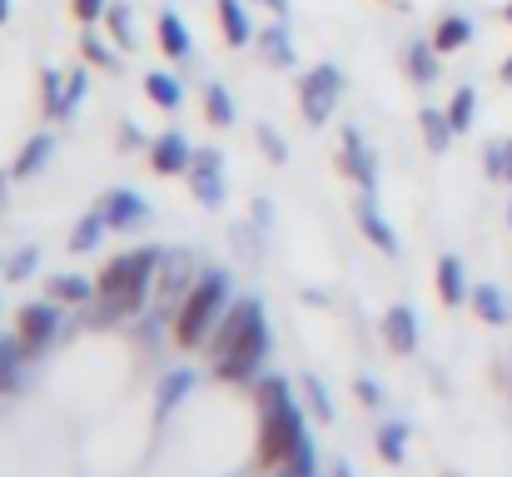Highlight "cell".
<instances>
[{
	"mask_svg": "<svg viewBox=\"0 0 512 477\" xmlns=\"http://www.w3.org/2000/svg\"><path fill=\"white\" fill-rule=\"evenodd\" d=\"M254 413H259V463L264 468H279L304 438H309V423H304V403L294 398L289 378L279 373H264L254 388Z\"/></svg>",
	"mask_w": 512,
	"mask_h": 477,
	"instance_id": "cell-1",
	"label": "cell"
},
{
	"mask_svg": "<svg viewBox=\"0 0 512 477\" xmlns=\"http://www.w3.org/2000/svg\"><path fill=\"white\" fill-rule=\"evenodd\" d=\"M229 304H234V279H229L224 269H199L194 289L184 294V304H179L170 318V338L184 353L204 348L209 333L219 328V318L229 314Z\"/></svg>",
	"mask_w": 512,
	"mask_h": 477,
	"instance_id": "cell-2",
	"label": "cell"
},
{
	"mask_svg": "<svg viewBox=\"0 0 512 477\" xmlns=\"http://www.w3.org/2000/svg\"><path fill=\"white\" fill-rule=\"evenodd\" d=\"M264 358H269V318H259L224 358L209 363L214 383H229V388H254L264 378Z\"/></svg>",
	"mask_w": 512,
	"mask_h": 477,
	"instance_id": "cell-3",
	"label": "cell"
},
{
	"mask_svg": "<svg viewBox=\"0 0 512 477\" xmlns=\"http://www.w3.org/2000/svg\"><path fill=\"white\" fill-rule=\"evenodd\" d=\"M160 259H165V249L140 244V249H130V254H115V259L100 269L95 284H100V294H120V289H150V294H155Z\"/></svg>",
	"mask_w": 512,
	"mask_h": 477,
	"instance_id": "cell-4",
	"label": "cell"
},
{
	"mask_svg": "<svg viewBox=\"0 0 512 477\" xmlns=\"http://www.w3.org/2000/svg\"><path fill=\"white\" fill-rule=\"evenodd\" d=\"M60 309L65 304H55V299H35V304H20L15 309V338L25 348V363H35L40 353H50V343L60 338V328H65Z\"/></svg>",
	"mask_w": 512,
	"mask_h": 477,
	"instance_id": "cell-5",
	"label": "cell"
},
{
	"mask_svg": "<svg viewBox=\"0 0 512 477\" xmlns=\"http://www.w3.org/2000/svg\"><path fill=\"white\" fill-rule=\"evenodd\" d=\"M339 95H343V75L339 65H314L304 80H299V110L314 130H324L339 110Z\"/></svg>",
	"mask_w": 512,
	"mask_h": 477,
	"instance_id": "cell-6",
	"label": "cell"
},
{
	"mask_svg": "<svg viewBox=\"0 0 512 477\" xmlns=\"http://www.w3.org/2000/svg\"><path fill=\"white\" fill-rule=\"evenodd\" d=\"M194 279H199L194 259H189L184 249H165V259H160V274H155V299H160V318H165V323H170L174 309L184 304V294L194 289Z\"/></svg>",
	"mask_w": 512,
	"mask_h": 477,
	"instance_id": "cell-7",
	"label": "cell"
},
{
	"mask_svg": "<svg viewBox=\"0 0 512 477\" xmlns=\"http://www.w3.org/2000/svg\"><path fill=\"white\" fill-rule=\"evenodd\" d=\"M189 194L204 204V209H224L229 199V184H224V155L219 150H194V164H189Z\"/></svg>",
	"mask_w": 512,
	"mask_h": 477,
	"instance_id": "cell-8",
	"label": "cell"
},
{
	"mask_svg": "<svg viewBox=\"0 0 512 477\" xmlns=\"http://www.w3.org/2000/svg\"><path fill=\"white\" fill-rule=\"evenodd\" d=\"M259 318H264V304H259V299H234V304H229V314L219 318V328H214V333H209V343H204L209 363H214V358H224V353H229V348H234L254 323H259Z\"/></svg>",
	"mask_w": 512,
	"mask_h": 477,
	"instance_id": "cell-9",
	"label": "cell"
},
{
	"mask_svg": "<svg viewBox=\"0 0 512 477\" xmlns=\"http://www.w3.org/2000/svg\"><path fill=\"white\" fill-rule=\"evenodd\" d=\"M339 174H348L363 194L378 189V159H373V150H368V140H363L358 125H348L343 140H339Z\"/></svg>",
	"mask_w": 512,
	"mask_h": 477,
	"instance_id": "cell-10",
	"label": "cell"
},
{
	"mask_svg": "<svg viewBox=\"0 0 512 477\" xmlns=\"http://www.w3.org/2000/svg\"><path fill=\"white\" fill-rule=\"evenodd\" d=\"M100 214H105L110 229L130 234V229H140V224L150 219V204H145V194H135V189H105V194H100Z\"/></svg>",
	"mask_w": 512,
	"mask_h": 477,
	"instance_id": "cell-11",
	"label": "cell"
},
{
	"mask_svg": "<svg viewBox=\"0 0 512 477\" xmlns=\"http://www.w3.org/2000/svg\"><path fill=\"white\" fill-rule=\"evenodd\" d=\"M353 219H358V229L368 234V244H373L378 254L398 259V249H403V244H398V229L383 219V209H378V199H373V194H358V199H353Z\"/></svg>",
	"mask_w": 512,
	"mask_h": 477,
	"instance_id": "cell-12",
	"label": "cell"
},
{
	"mask_svg": "<svg viewBox=\"0 0 512 477\" xmlns=\"http://www.w3.org/2000/svg\"><path fill=\"white\" fill-rule=\"evenodd\" d=\"M189 164H194V145H189L179 130L155 135V145H150V169H155L160 179H170V174H189Z\"/></svg>",
	"mask_w": 512,
	"mask_h": 477,
	"instance_id": "cell-13",
	"label": "cell"
},
{
	"mask_svg": "<svg viewBox=\"0 0 512 477\" xmlns=\"http://www.w3.org/2000/svg\"><path fill=\"white\" fill-rule=\"evenodd\" d=\"M418 314L408 309V304H393L388 314H383V343L398 353V358H413L418 353Z\"/></svg>",
	"mask_w": 512,
	"mask_h": 477,
	"instance_id": "cell-14",
	"label": "cell"
},
{
	"mask_svg": "<svg viewBox=\"0 0 512 477\" xmlns=\"http://www.w3.org/2000/svg\"><path fill=\"white\" fill-rule=\"evenodd\" d=\"M433 284H438V299H443L448 309H463V304L473 299V284H468V274H463V259H458V254H443V259H438Z\"/></svg>",
	"mask_w": 512,
	"mask_h": 477,
	"instance_id": "cell-15",
	"label": "cell"
},
{
	"mask_svg": "<svg viewBox=\"0 0 512 477\" xmlns=\"http://www.w3.org/2000/svg\"><path fill=\"white\" fill-rule=\"evenodd\" d=\"M95 294H100V284L85 279V274H50V279H45V299H55V304H65V309H85Z\"/></svg>",
	"mask_w": 512,
	"mask_h": 477,
	"instance_id": "cell-16",
	"label": "cell"
},
{
	"mask_svg": "<svg viewBox=\"0 0 512 477\" xmlns=\"http://www.w3.org/2000/svg\"><path fill=\"white\" fill-rule=\"evenodd\" d=\"M254 45L264 50V60H269L274 70H289V65L299 60V50H294V35H289V25H284V15H279L274 25H264V30L254 35Z\"/></svg>",
	"mask_w": 512,
	"mask_h": 477,
	"instance_id": "cell-17",
	"label": "cell"
},
{
	"mask_svg": "<svg viewBox=\"0 0 512 477\" xmlns=\"http://www.w3.org/2000/svg\"><path fill=\"white\" fill-rule=\"evenodd\" d=\"M418 130H423L428 155H448V150H453V140H458V130H453L448 110H438V105H423V110H418Z\"/></svg>",
	"mask_w": 512,
	"mask_h": 477,
	"instance_id": "cell-18",
	"label": "cell"
},
{
	"mask_svg": "<svg viewBox=\"0 0 512 477\" xmlns=\"http://www.w3.org/2000/svg\"><path fill=\"white\" fill-rule=\"evenodd\" d=\"M438 45L433 40H408V50H403V70H408V80L413 85H433L438 80Z\"/></svg>",
	"mask_w": 512,
	"mask_h": 477,
	"instance_id": "cell-19",
	"label": "cell"
},
{
	"mask_svg": "<svg viewBox=\"0 0 512 477\" xmlns=\"http://www.w3.org/2000/svg\"><path fill=\"white\" fill-rule=\"evenodd\" d=\"M219 30H224V45L229 50H244L254 40V25H249L244 0H219Z\"/></svg>",
	"mask_w": 512,
	"mask_h": 477,
	"instance_id": "cell-20",
	"label": "cell"
},
{
	"mask_svg": "<svg viewBox=\"0 0 512 477\" xmlns=\"http://www.w3.org/2000/svg\"><path fill=\"white\" fill-rule=\"evenodd\" d=\"M204 120H209L214 130H234V125H239L234 95H229L219 80H204Z\"/></svg>",
	"mask_w": 512,
	"mask_h": 477,
	"instance_id": "cell-21",
	"label": "cell"
},
{
	"mask_svg": "<svg viewBox=\"0 0 512 477\" xmlns=\"http://www.w3.org/2000/svg\"><path fill=\"white\" fill-rule=\"evenodd\" d=\"M155 35H160V50L170 55V60H189V25L179 20V10H160V20H155Z\"/></svg>",
	"mask_w": 512,
	"mask_h": 477,
	"instance_id": "cell-22",
	"label": "cell"
},
{
	"mask_svg": "<svg viewBox=\"0 0 512 477\" xmlns=\"http://www.w3.org/2000/svg\"><path fill=\"white\" fill-rule=\"evenodd\" d=\"M50 155H55V135H30V140L20 145L15 164H10V174H15V179H30V174H40V169L50 164Z\"/></svg>",
	"mask_w": 512,
	"mask_h": 477,
	"instance_id": "cell-23",
	"label": "cell"
},
{
	"mask_svg": "<svg viewBox=\"0 0 512 477\" xmlns=\"http://www.w3.org/2000/svg\"><path fill=\"white\" fill-rule=\"evenodd\" d=\"M189 388H194V373H189V368H170V373L160 378V388H155V413H160V418L174 413V408L189 398Z\"/></svg>",
	"mask_w": 512,
	"mask_h": 477,
	"instance_id": "cell-24",
	"label": "cell"
},
{
	"mask_svg": "<svg viewBox=\"0 0 512 477\" xmlns=\"http://www.w3.org/2000/svg\"><path fill=\"white\" fill-rule=\"evenodd\" d=\"M373 448H378V458H383L388 468H403V463H408V423H383V428L373 433Z\"/></svg>",
	"mask_w": 512,
	"mask_h": 477,
	"instance_id": "cell-25",
	"label": "cell"
},
{
	"mask_svg": "<svg viewBox=\"0 0 512 477\" xmlns=\"http://www.w3.org/2000/svg\"><path fill=\"white\" fill-rule=\"evenodd\" d=\"M473 314L483 318V323H508L512 309H508V294L498 289V284H473Z\"/></svg>",
	"mask_w": 512,
	"mask_h": 477,
	"instance_id": "cell-26",
	"label": "cell"
},
{
	"mask_svg": "<svg viewBox=\"0 0 512 477\" xmlns=\"http://www.w3.org/2000/svg\"><path fill=\"white\" fill-rule=\"evenodd\" d=\"M20 368H25V348L15 333H0V398L20 388Z\"/></svg>",
	"mask_w": 512,
	"mask_h": 477,
	"instance_id": "cell-27",
	"label": "cell"
},
{
	"mask_svg": "<svg viewBox=\"0 0 512 477\" xmlns=\"http://www.w3.org/2000/svg\"><path fill=\"white\" fill-rule=\"evenodd\" d=\"M468 40H473V20H468V15H443V20H438V30H433L438 55H453V50H463Z\"/></svg>",
	"mask_w": 512,
	"mask_h": 477,
	"instance_id": "cell-28",
	"label": "cell"
},
{
	"mask_svg": "<svg viewBox=\"0 0 512 477\" xmlns=\"http://www.w3.org/2000/svg\"><path fill=\"white\" fill-rule=\"evenodd\" d=\"M145 95H150L160 110H179V105H184V85L174 80L170 70H150V75H145Z\"/></svg>",
	"mask_w": 512,
	"mask_h": 477,
	"instance_id": "cell-29",
	"label": "cell"
},
{
	"mask_svg": "<svg viewBox=\"0 0 512 477\" xmlns=\"http://www.w3.org/2000/svg\"><path fill=\"white\" fill-rule=\"evenodd\" d=\"M274 477H319V453H314V438H304L279 468H274Z\"/></svg>",
	"mask_w": 512,
	"mask_h": 477,
	"instance_id": "cell-30",
	"label": "cell"
},
{
	"mask_svg": "<svg viewBox=\"0 0 512 477\" xmlns=\"http://www.w3.org/2000/svg\"><path fill=\"white\" fill-rule=\"evenodd\" d=\"M105 229H110V224H105V214L95 209V214H85V219L70 229V244H65V249H70V254H90V249L100 244V234H105Z\"/></svg>",
	"mask_w": 512,
	"mask_h": 477,
	"instance_id": "cell-31",
	"label": "cell"
},
{
	"mask_svg": "<svg viewBox=\"0 0 512 477\" xmlns=\"http://www.w3.org/2000/svg\"><path fill=\"white\" fill-rule=\"evenodd\" d=\"M473 115H478V90H473V85H463V90L448 100V120H453V130H458V135H468V130H473Z\"/></svg>",
	"mask_w": 512,
	"mask_h": 477,
	"instance_id": "cell-32",
	"label": "cell"
},
{
	"mask_svg": "<svg viewBox=\"0 0 512 477\" xmlns=\"http://www.w3.org/2000/svg\"><path fill=\"white\" fill-rule=\"evenodd\" d=\"M35 269H40V249H35V244H25V249H15V254L5 259L0 279H10V284H25V279H35Z\"/></svg>",
	"mask_w": 512,
	"mask_h": 477,
	"instance_id": "cell-33",
	"label": "cell"
},
{
	"mask_svg": "<svg viewBox=\"0 0 512 477\" xmlns=\"http://www.w3.org/2000/svg\"><path fill=\"white\" fill-rule=\"evenodd\" d=\"M65 80L70 75H60V70H40V100H45L50 120H60V110H65Z\"/></svg>",
	"mask_w": 512,
	"mask_h": 477,
	"instance_id": "cell-34",
	"label": "cell"
},
{
	"mask_svg": "<svg viewBox=\"0 0 512 477\" xmlns=\"http://www.w3.org/2000/svg\"><path fill=\"white\" fill-rule=\"evenodd\" d=\"M304 398H309V408H314V418L319 423H334V398H329V388H324V378L319 373H304Z\"/></svg>",
	"mask_w": 512,
	"mask_h": 477,
	"instance_id": "cell-35",
	"label": "cell"
},
{
	"mask_svg": "<svg viewBox=\"0 0 512 477\" xmlns=\"http://www.w3.org/2000/svg\"><path fill=\"white\" fill-rule=\"evenodd\" d=\"M80 55H85V65L90 70H115V50L95 35V30H85V40H80Z\"/></svg>",
	"mask_w": 512,
	"mask_h": 477,
	"instance_id": "cell-36",
	"label": "cell"
},
{
	"mask_svg": "<svg viewBox=\"0 0 512 477\" xmlns=\"http://www.w3.org/2000/svg\"><path fill=\"white\" fill-rule=\"evenodd\" d=\"M105 25H110V40H115V45H125V50L135 45V20H130L125 5H110V10H105Z\"/></svg>",
	"mask_w": 512,
	"mask_h": 477,
	"instance_id": "cell-37",
	"label": "cell"
},
{
	"mask_svg": "<svg viewBox=\"0 0 512 477\" xmlns=\"http://www.w3.org/2000/svg\"><path fill=\"white\" fill-rule=\"evenodd\" d=\"M85 90H90V65H80V70H70V80H65V110H60V120H70V115L80 110V100H85Z\"/></svg>",
	"mask_w": 512,
	"mask_h": 477,
	"instance_id": "cell-38",
	"label": "cell"
},
{
	"mask_svg": "<svg viewBox=\"0 0 512 477\" xmlns=\"http://www.w3.org/2000/svg\"><path fill=\"white\" fill-rule=\"evenodd\" d=\"M254 140H259V150H264L269 164H289V145L279 140V130H274V125H264V120H259V125H254Z\"/></svg>",
	"mask_w": 512,
	"mask_h": 477,
	"instance_id": "cell-39",
	"label": "cell"
},
{
	"mask_svg": "<svg viewBox=\"0 0 512 477\" xmlns=\"http://www.w3.org/2000/svg\"><path fill=\"white\" fill-rule=\"evenodd\" d=\"M483 169H488V179H508V140L483 145Z\"/></svg>",
	"mask_w": 512,
	"mask_h": 477,
	"instance_id": "cell-40",
	"label": "cell"
},
{
	"mask_svg": "<svg viewBox=\"0 0 512 477\" xmlns=\"http://www.w3.org/2000/svg\"><path fill=\"white\" fill-rule=\"evenodd\" d=\"M353 398H358L363 408H383V388H378V378L358 373V378H353Z\"/></svg>",
	"mask_w": 512,
	"mask_h": 477,
	"instance_id": "cell-41",
	"label": "cell"
},
{
	"mask_svg": "<svg viewBox=\"0 0 512 477\" xmlns=\"http://www.w3.org/2000/svg\"><path fill=\"white\" fill-rule=\"evenodd\" d=\"M120 145H125V150H150L155 140H145V130H140L135 120H125V125H120Z\"/></svg>",
	"mask_w": 512,
	"mask_h": 477,
	"instance_id": "cell-42",
	"label": "cell"
},
{
	"mask_svg": "<svg viewBox=\"0 0 512 477\" xmlns=\"http://www.w3.org/2000/svg\"><path fill=\"white\" fill-rule=\"evenodd\" d=\"M70 5H75V20H85V25H95L110 10V0H70Z\"/></svg>",
	"mask_w": 512,
	"mask_h": 477,
	"instance_id": "cell-43",
	"label": "cell"
},
{
	"mask_svg": "<svg viewBox=\"0 0 512 477\" xmlns=\"http://www.w3.org/2000/svg\"><path fill=\"white\" fill-rule=\"evenodd\" d=\"M329 477H353V463H348V458H334V468H329Z\"/></svg>",
	"mask_w": 512,
	"mask_h": 477,
	"instance_id": "cell-44",
	"label": "cell"
},
{
	"mask_svg": "<svg viewBox=\"0 0 512 477\" xmlns=\"http://www.w3.org/2000/svg\"><path fill=\"white\" fill-rule=\"evenodd\" d=\"M10 179H15V174H10V169H0V194H5V184H10ZM0 204H5V199H0Z\"/></svg>",
	"mask_w": 512,
	"mask_h": 477,
	"instance_id": "cell-45",
	"label": "cell"
},
{
	"mask_svg": "<svg viewBox=\"0 0 512 477\" xmlns=\"http://www.w3.org/2000/svg\"><path fill=\"white\" fill-rule=\"evenodd\" d=\"M264 5H269V10H279V15L289 10V0H264Z\"/></svg>",
	"mask_w": 512,
	"mask_h": 477,
	"instance_id": "cell-46",
	"label": "cell"
},
{
	"mask_svg": "<svg viewBox=\"0 0 512 477\" xmlns=\"http://www.w3.org/2000/svg\"><path fill=\"white\" fill-rule=\"evenodd\" d=\"M5 20H10V0H0V25H5Z\"/></svg>",
	"mask_w": 512,
	"mask_h": 477,
	"instance_id": "cell-47",
	"label": "cell"
},
{
	"mask_svg": "<svg viewBox=\"0 0 512 477\" xmlns=\"http://www.w3.org/2000/svg\"><path fill=\"white\" fill-rule=\"evenodd\" d=\"M503 80H508V85H512V55H508V60H503Z\"/></svg>",
	"mask_w": 512,
	"mask_h": 477,
	"instance_id": "cell-48",
	"label": "cell"
},
{
	"mask_svg": "<svg viewBox=\"0 0 512 477\" xmlns=\"http://www.w3.org/2000/svg\"><path fill=\"white\" fill-rule=\"evenodd\" d=\"M508 184H512V135H508Z\"/></svg>",
	"mask_w": 512,
	"mask_h": 477,
	"instance_id": "cell-49",
	"label": "cell"
},
{
	"mask_svg": "<svg viewBox=\"0 0 512 477\" xmlns=\"http://www.w3.org/2000/svg\"><path fill=\"white\" fill-rule=\"evenodd\" d=\"M508 25H512V0H508Z\"/></svg>",
	"mask_w": 512,
	"mask_h": 477,
	"instance_id": "cell-50",
	"label": "cell"
},
{
	"mask_svg": "<svg viewBox=\"0 0 512 477\" xmlns=\"http://www.w3.org/2000/svg\"><path fill=\"white\" fill-rule=\"evenodd\" d=\"M508 224H512V199H508Z\"/></svg>",
	"mask_w": 512,
	"mask_h": 477,
	"instance_id": "cell-51",
	"label": "cell"
},
{
	"mask_svg": "<svg viewBox=\"0 0 512 477\" xmlns=\"http://www.w3.org/2000/svg\"><path fill=\"white\" fill-rule=\"evenodd\" d=\"M0 269H5V259H0Z\"/></svg>",
	"mask_w": 512,
	"mask_h": 477,
	"instance_id": "cell-52",
	"label": "cell"
}]
</instances>
